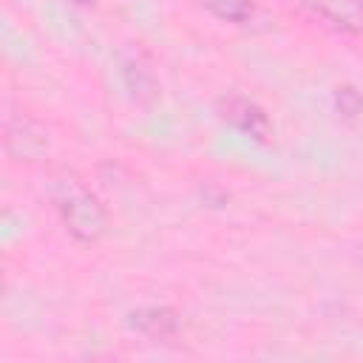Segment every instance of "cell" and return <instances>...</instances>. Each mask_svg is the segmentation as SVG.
I'll return each mask as SVG.
<instances>
[{"instance_id": "obj_1", "label": "cell", "mask_w": 363, "mask_h": 363, "mask_svg": "<svg viewBox=\"0 0 363 363\" xmlns=\"http://www.w3.org/2000/svg\"><path fill=\"white\" fill-rule=\"evenodd\" d=\"M51 201L65 224V230L82 241V244H94L102 238L105 227H108V213L99 204V199L77 179V176H60L51 187Z\"/></svg>"}, {"instance_id": "obj_2", "label": "cell", "mask_w": 363, "mask_h": 363, "mask_svg": "<svg viewBox=\"0 0 363 363\" xmlns=\"http://www.w3.org/2000/svg\"><path fill=\"white\" fill-rule=\"evenodd\" d=\"M3 147L11 162H40L48 153V130L31 113L11 108L3 116Z\"/></svg>"}, {"instance_id": "obj_3", "label": "cell", "mask_w": 363, "mask_h": 363, "mask_svg": "<svg viewBox=\"0 0 363 363\" xmlns=\"http://www.w3.org/2000/svg\"><path fill=\"white\" fill-rule=\"evenodd\" d=\"M119 77H122L125 91L130 94V99L139 102V105H153L159 99V94H162L153 60L142 45L122 48V54H119Z\"/></svg>"}, {"instance_id": "obj_4", "label": "cell", "mask_w": 363, "mask_h": 363, "mask_svg": "<svg viewBox=\"0 0 363 363\" xmlns=\"http://www.w3.org/2000/svg\"><path fill=\"white\" fill-rule=\"evenodd\" d=\"M218 113L227 125H233L235 130L252 136V139H267L269 136V119L264 113V108L247 96L230 94L218 99Z\"/></svg>"}, {"instance_id": "obj_5", "label": "cell", "mask_w": 363, "mask_h": 363, "mask_svg": "<svg viewBox=\"0 0 363 363\" xmlns=\"http://www.w3.org/2000/svg\"><path fill=\"white\" fill-rule=\"evenodd\" d=\"M128 323H130L133 332H139L142 337H147L153 343H167L182 329V320H179L176 309H170V306H142V309H133L128 315Z\"/></svg>"}, {"instance_id": "obj_6", "label": "cell", "mask_w": 363, "mask_h": 363, "mask_svg": "<svg viewBox=\"0 0 363 363\" xmlns=\"http://www.w3.org/2000/svg\"><path fill=\"white\" fill-rule=\"evenodd\" d=\"M320 20L346 34H363V0H301Z\"/></svg>"}, {"instance_id": "obj_7", "label": "cell", "mask_w": 363, "mask_h": 363, "mask_svg": "<svg viewBox=\"0 0 363 363\" xmlns=\"http://www.w3.org/2000/svg\"><path fill=\"white\" fill-rule=\"evenodd\" d=\"M207 9L227 23H247L252 17V0H204Z\"/></svg>"}, {"instance_id": "obj_8", "label": "cell", "mask_w": 363, "mask_h": 363, "mask_svg": "<svg viewBox=\"0 0 363 363\" xmlns=\"http://www.w3.org/2000/svg\"><path fill=\"white\" fill-rule=\"evenodd\" d=\"M335 111L343 116V119H357L360 113H363V96H360V91L357 88H352V85H340V88H335Z\"/></svg>"}, {"instance_id": "obj_9", "label": "cell", "mask_w": 363, "mask_h": 363, "mask_svg": "<svg viewBox=\"0 0 363 363\" xmlns=\"http://www.w3.org/2000/svg\"><path fill=\"white\" fill-rule=\"evenodd\" d=\"M74 3H79V6H91V3H96V0H74Z\"/></svg>"}, {"instance_id": "obj_10", "label": "cell", "mask_w": 363, "mask_h": 363, "mask_svg": "<svg viewBox=\"0 0 363 363\" xmlns=\"http://www.w3.org/2000/svg\"><path fill=\"white\" fill-rule=\"evenodd\" d=\"M360 264H363V247H360Z\"/></svg>"}]
</instances>
